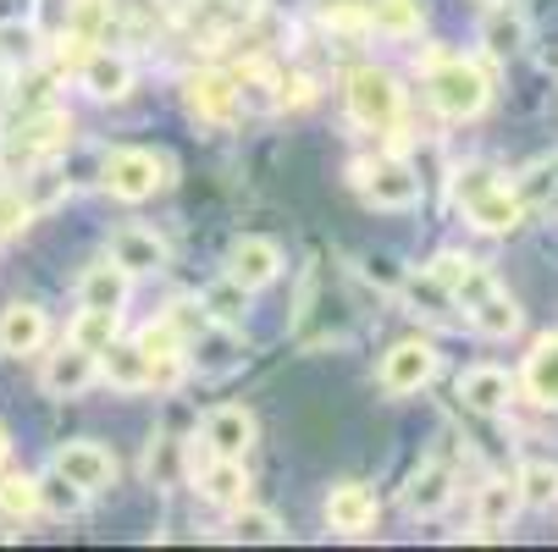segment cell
Returning <instances> with one entry per match:
<instances>
[{"instance_id": "obj_1", "label": "cell", "mask_w": 558, "mask_h": 552, "mask_svg": "<svg viewBox=\"0 0 558 552\" xmlns=\"http://www.w3.org/2000/svg\"><path fill=\"white\" fill-rule=\"evenodd\" d=\"M421 66H426V95H432L437 116H448V122H470V116H482V111H487V100H493V77L475 66V61L432 50Z\"/></svg>"}, {"instance_id": "obj_2", "label": "cell", "mask_w": 558, "mask_h": 552, "mask_svg": "<svg viewBox=\"0 0 558 552\" xmlns=\"http://www.w3.org/2000/svg\"><path fill=\"white\" fill-rule=\"evenodd\" d=\"M72 144V116L66 111H28L12 133H0V167H12L17 177L56 161V155Z\"/></svg>"}, {"instance_id": "obj_3", "label": "cell", "mask_w": 558, "mask_h": 552, "mask_svg": "<svg viewBox=\"0 0 558 552\" xmlns=\"http://www.w3.org/2000/svg\"><path fill=\"white\" fill-rule=\"evenodd\" d=\"M453 199L464 205L470 226H482V232H514L525 221V199L509 183H498L487 167H464L453 177Z\"/></svg>"}, {"instance_id": "obj_4", "label": "cell", "mask_w": 558, "mask_h": 552, "mask_svg": "<svg viewBox=\"0 0 558 552\" xmlns=\"http://www.w3.org/2000/svg\"><path fill=\"white\" fill-rule=\"evenodd\" d=\"M343 100H349L354 127H365V133H387L404 122V89H398V77L387 66H354Z\"/></svg>"}, {"instance_id": "obj_5", "label": "cell", "mask_w": 558, "mask_h": 552, "mask_svg": "<svg viewBox=\"0 0 558 552\" xmlns=\"http://www.w3.org/2000/svg\"><path fill=\"white\" fill-rule=\"evenodd\" d=\"M100 183H106L111 199L144 205V199H155L172 183V161H167V155H155V149H111L106 167H100Z\"/></svg>"}, {"instance_id": "obj_6", "label": "cell", "mask_w": 558, "mask_h": 552, "mask_svg": "<svg viewBox=\"0 0 558 552\" xmlns=\"http://www.w3.org/2000/svg\"><path fill=\"white\" fill-rule=\"evenodd\" d=\"M354 183H360L365 205H376V210H415L421 205V177H415L410 161H398V155L360 161L354 167Z\"/></svg>"}, {"instance_id": "obj_7", "label": "cell", "mask_w": 558, "mask_h": 552, "mask_svg": "<svg viewBox=\"0 0 558 552\" xmlns=\"http://www.w3.org/2000/svg\"><path fill=\"white\" fill-rule=\"evenodd\" d=\"M437 370H442V354L426 338H404V343H392L381 354L376 381H381V392H392V398H410V392H421V387L437 381Z\"/></svg>"}, {"instance_id": "obj_8", "label": "cell", "mask_w": 558, "mask_h": 552, "mask_svg": "<svg viewBox=\"0 0 558 552\" xmlns=\"http://www.w3.org/2000/svg\"><path fill=\"white\" fill-rule=\"evenodd\" d=\"M50 469H61V476L66 481H77V487H84L89 498L95 492H111L117 487V476H122V469H117V453L111 447H100V442H66L61 453H56V464Z\"/></svg>"}, {"instance_id": "obj_9", "label": "cell", "mask_w": 558, "mask_h": 552, "mask_svg": "<svg viewBox=\"0 0 558 552\" xmlns=\"http://www.w3.org/2000/svg\"><path fill=\"white\" fill-rule=\"evenodd\" d=\"M183 100H189V111L205 122V127H227V122H238V84H232V72H216V66H205V72H194L189 84H183Z\"/></svg>"}, {"instance_id": "obj_10", "label": "cell", "mask_w": 558, "mask_h": 552, "mask_svg": "<svg viewBox=\"0 0 558 552\" xmlns=\"http://www.w3.org/2000/svg\"><path fill=\"white\" fill-rule=\"evenodd\" d=\"M255 437H260V426H255V415H250L244 404L210 409V415H205V431H199V442H205L210 458H250Z\"/></svg>"}, {"instance_id": "obj_11", "label": "cell", "mask_w": 558, "mask_h": 552, "mask_svg": "<svg viewBox=\"0 0 558 552\" xmlns=\"http://www.w3.org/2000/svg\"><path fill=\"white\" fill-rule=\"evenodd\" d=\"M106 260H117L128 277H155V271H167L172 249H167V238H155L149 226H117L111 244H106Z\"/></svg>"}, {"instance_id": "obj_12", "label": "cell", "mask_w": 558, "mask_h": 552, "mask_svg": "<svg viewBox=\"0 0 558 552\" xmlns=\"http://www.w3.org/2000/svg\"><path fill=\"white\" fill-rule=\"evenodd\" d=\"M227 277H232L238 287L260 293V287H271V282L282 277V249H277L271 238H238V244L227 249Z\"/></svg>"}, {"instance_id": "obj_13", "label": "cell", "mask_w": 558, "mask_h": 552, "mask_svg": "<svg viewBox=\"0 0 558 552\" xmlns=\"http://www.w3.org/2000/svg\"><path fill=\"white\" fill-rule=\"evenodd\" d=\"M95 381H100V354L77 348V343H66V348L50 354V365H45V392H50V398H84Z\"/></svg>"}, {"instance_id": "obj_14", "label": "cell", "mask_w": 558, "mask_h": 552, "mask_svg": "<svg viewBox=\"0 0 558 552\" xmlns=\"http://www.w3.org/2000/svg\"><path fill=\"white\" fill-rule=\"evenodd\" d=\"M77 84H84L95 100H128L133 61L122 50H84V61H77Z\"/></svg>"}, {"instance_id": "obj_15", "label": "cell", "mask_w": 558, "mask_h": 552, "mask_svg": "<svg viewBox=\"0 0 558 552\" xmlns=\"http://www.w3.org/2000/svg\"><path fill=\"white\" fill-rule=\"evenodd\" d=\"M459 398H464V409H475V415H509L514 381H509V370H498V365H475V370L459 376Z\"/></svg>"}, {"instance_id": "obj_16", "label": "cell", "mask_w": 558, "mask_h": 552, "mask_svg": "<svg viewBox=\"0 0 558 552\" xmlns=\"http://www.w3.org/2000/svg\"><path fill=\"white\" fill-rule=\"evenodd\" d=\"M45 338H50V321H45L39 304H7L0 309V354H12V359L39 354Z\"/></svg>"}, {"instance_id": "obj_17", "label": "cell", "mask_w": 558, "mask_h": 552, "mask_svg": "<svg viewBox=\"0 0 558 552\" xmlns=\"http://www.w3.org/2000/svg\"><path fill=\"white\" fill-rule=\"evenodd\" d=\"M376 514H381V503H376V492L360 487V481H343V487L327 492V525L343 530V536H365V530L376 525Z\"/></svg>"}, {"instance_id": "obj_18", "label": "cell", "mask_w": 558, "mask_h": 552, "mask_svg": "<svg viewBox=\"0 0 558 552\" xmlns=\"http://www.w3.org/2000/svg\"><path fill=\"white\" fill-rule=\"evenodd\" d=\"M199 492H205V503H216V508L250 503V469H244V458H205V464H199Z\"/></svg>"}, {"instance_id": "obj_19", "label": "cell", "mask_w": 558, "mask_h": 552, "mask_svg": "<svg viewBox=\"0 0 558 552\" xmlns=\"http://www.w3.org/2000/svg\"><path fill=\"white\" fill-rule=\"evenodd\" d=\"M448 503H453V469L448 464H421L410 476V487H404V508L415 519H437Z\"/></svg>"}, {"instance_id": "obj_20", "label": "cell", "mask_w": 558, "mask_h": 552, "mask_svg": "<svg viewBox=\"0 0 558 552\" xmlns=\"http://www.w3.org/2000/svg\"><path fill=\"white\" fill-rule=\"evenodd\" d=\"M128 293H133V277L117 260H100L77 277V304H89V309H122Z\"/></svg>"}, {"instance_id": "obj_21", "label": "cell", "mask_w": 558, "mask_h": 552, "mask_svg": "<svg viewBox=\"0 0 558 552\" xmlns=\"http://www.w3.org/2000/svg\"><path fill=\"white\" fill-rule=\"evenodd\" d=\"M100 381H111L117 392H144L149 387V354L138 348V343H111V348H100Z\"/></svg>"}, {"instance_id": "obj_22", "label": "cell", "mask_w": 558, "mask_h": 552, "mask_svg": "<svg viewBox=\"0 0 558 552\" xmlns=\"http://www.w3.org/2000/svg\"><path fill=\"white\" fill-rule=\"evenodd\" d=\"M520 387L531 392V404H547V409H558V332H553V338H542V343L525 354Z\"/></svg>"}, {"instance_id": "obj_23", "label": "cell", "mask_w": 558, "mask_h": 552, "mask_svg": "<svg viewBox=\"0 0 558 552\" xmlns=\"http://www.w3.org/2000/svg\"><path fill=\"white\" fill-rule=\"evenodd\" d=\"M365 34H387V39L421 34V0H365Z\"/></svg>"}, {"instance_id": "obj_24", "label": "cell", "mask_w": 558, "mask_h": 552, "mask_svg": "<svg viewBox=\"0 0 558 552\" xmlns=\"http://www.w3.org/2000/svg\"><path fill=\"white\" fill-rule=\"evenodd\" d=\"M514 514H520V481H487L475 492V530L482 536H498Z\"/></svg>"}, {"instance_id": "obj_25", "label": "cell", "mask_w": 558, "mask_h": 552, "mask_svg": "<svg viewBox=\"0 0 558 552\" xmlns=\"http://www.w3.org/2000/svg\"><path fill=\"white\" fill-rule=\"evenodd\" d=\"M464 315H470V327L482 332V338H514L520 332V304L504 287H493L487 298H475Z\"/></svg>"}, {"instance_id": "obj_26", "label": "cell", "mask_w": 558, "mask_h": 552, "mask_svg": "<svg viewBox=\"0 0 558 552\" xmlns=\"http://www.w3.org/2000/svg\"><path fill=\"white\" fill-rule=\"evenodd\" d=\"M482 45H487V56H498V61H509V56L525 50V17L509 7V0L487 12V23H482Z\"/></svg>"}, {"instance_id": "obj_27", "label": "cell", "mask_w": 558, "mask_h": 552, "mask_svg": "<svg viewBox=\"0 0 558 552\" xmlns=\"http://www.w3.org/2000/svg\"><path fill=\"white\" fill-rule=\"evenodd\" d=\"M117 332H122V309H89L84 304V309H77V321H72V332H66V343L100 354V348L117 343Z\"/></svg>"}, {"instance_id": "obj_28", "label": "cell", "mask_w": 558, "mask_h": 552, "mask_svg": "<svg viewBox=\"0 0 558 552\" xmlns=\"http://www.w3.org/2000/svg\"><path fill=\"white\" fill-rule=\"evenodd\" d=\"M39 514V476H0V525H28Z\"/></svg>"}, {"instance_id": "obj_29", "label": "cell", "mask_w": 558, "mask_h": 552, "mask_svg": "<svg viewBox=\"0 0 558 552\" xmlns=\"http://www.w3.org/2000/svg\"><path fill=\"white\" fill-rule=\"evenodd\" d=\"M84 503H89V492L77 487V481H66L61 469L39 476V514H50V519H77V514H84Z\"/></svg>"}, {"instance_id": "obj_30", "label": "cell", "mask_w": 558, "mask_h": 552, "mask_svg": "<svg viewBox=\"0 0 558 552\" xmlns=\"http://www.w3.org/2000/svg\"><path fill=\"white\" fill-rule=\"evenodd\" d=\"M205 315H210V327H244V309H250V287H238L232 277H221L205 298Z\"/></svg>"}, {"instance_id": "obj_31", "label": "cell", "mask_w": 558, "mask_h": 552, "mask_svg": "<svg viewBox=\"0 0 558 552\" xmlns=\"http://www.w3.org/2000/svg\"><path fill=\"white\" fill-rule=\"evenodd\" d=\"M514 481H520V503L525 508H553L558 503V464L553 458H531Z\"/></svg>"}, {"instance_id": "obj_32", "label": "cell", "mask_w": 558, "mask_h": 552, "mask_svg": "<svg viewBox=\"0 0 558 552\" xmlns=\"http://www.w3.org/2000/svg\"><path fill=\"white\" fill-rule=\"evenodd\" d=\"M144 476L155 487H178V476H183V442L178 437H155L149 453H144Z\"/></svg>"}, {"instance_id": "obj_33", "label": "cell", "mask_w": 558, "mask_h": 552, "mask_svg": "<svg viewBox=\"0 0 558 552\" xmlns=\"http://www.w3.org/2000/svg\"><path fill=\"white\" fill-rule=\"evenodd\" d=\"M66 194H72V188H66V177H56V172H50V161H45V167H34V172H23V199H28V210H34V216L56 210Z\"/></svg>"}, {"instance_id": "obj_34", "label": "cell", "mask_w": 558, "mask_h": 552, "mask_svg": "<svg viewBox=\"0 0 558 552\" xmlns=\"http://www.w3.org/2000/svg\"><path fill=\"white\" fill-rule=\"evenodd\" d=\"M232 536H238V541H282L288 530H282V519H277L271 508L238 503V508H232Z\"/></svg>"}, {"instance_id": "obj_35", "label": "cell", "mask_w": 558, "mask_h": 552, "mask_svg": "<svg viewBox=\"0 0 558 552\" xmlns=\"http://www.w3.org/2000/svg\"><path fill=\"white\" fill-rule=\"evenodd\" d=\"M72 34L84 45H100L111 34V0H72Z\"/></svg>"}, {"instance_id": "obj_36", "label": "cell", "mask_w": 558, "mask_h": 552, "mask_svg": "<svg viewBox=\"0 0 558 552\" xmlns=\"http://www.w3.org/2000/svg\"><path fill=\"white\" fill-rule=\"evenodd\" d=\"M133 343H138V348H144L149 359H167V354H189L183 332H178V327L167 321V315H161V321H149V327H144V332H138Z\"/></svg>"}, {"instance_id": "obj_37", "label": "cell", "mask_w": 558, "mask_h": 552, "mask_svg": "<svg viewBox=\"0 0 558 552\" xmlns=\"http://www.w3.org/2000/svg\"><path fill=\"white\" fill-rule=\"evenodd\" d=\"M327 28H343V34H365V0H315Z\"/></svg>"}, {"instance_id": "obj_38", "label": "cell", "mask_w": 558, "mask_h": 552, "mask_svg": "<svg viewBox=\"0 0 558 552\" xmlns=\"http://www.w3.org/2000/svg\"><path fill=\"white\" fill-rule=\"evenodd\" d=\"M167 321L183 332V343H194V338L210 327V315H205V304H199V298H178V304L167 309Z\"/></svg>"}, {"instance_id": "obj_39", "label": "cell", "mask_w": 558, "mask_h": 552, "mask_svg": "<svg viewBox=\"0 0 558 552\" xmlns=\"http://www.w3.org/2000/svg\"><path fill=\"white\" fill-rule=\"evenodd\" d=\"M28 221H34V210H28L23 188H0V238H12V232H23Z\"/></svg>"}, {"instance_id": "obj_40", "label": "cell", "mask_w": 558, "mask_h": 552, "mask_svg": "<svg viewBox=\"0 0 558 552\" xmlns=\"http://www.w3.org/2000/svg\"><path fill=\"white\" fill-rule=\"evenodd\" d=\"M558 183V155H553V161H536V167H525V177H520V199L525 205H536V199H547V188Z\"/></svg>"}, {"instance_id": "obj_41", "label": "cell", "mask_w": 558, "mask_h": 552, "mask_svg": "<svg viewBox=\"0 0 558 552\" xmlns=\"http://www.w3.org/2000/svg\"><path fill=\"white\" fill-rule=\"evenodd\" d=\"M470 266H475L470 255H453V249H448V255H437V260H432V271H426V277H432L437 287H448V298H453V287L470 277Z\"/></svg>"}, {"instance_id": "obj_42", "label": "cell", "mask_w": 558, "mask_h": 552, "mask_svg": "<svg viewBox=\"0 0 558 552\" xmlns=\"http://www.w3.org/2000/svg\"><path fill=\"white\" fill-rule=\"evenodd\" d=\"M493 287H498V282H493V271H487V266H470V277L453 287V304H464V309H470L475 298H487Z\"/></svg>"}, {"instance_id": "obj_43", "label": "cell", "mask_w": 558, "mask_h": 552, "mask_svg": "<svg viewBox=\"0 0 558 552\" xmlns=\"http://www.w3.org/2000/svg\"><path fill=\"white\" fill-rule=\"evenodd\" d=\"M221 7H232V12H255V7H266V0H221Z\"/></svg>"}, {"instance_id": "obj_44", "label": "cell", "mask_w": 558, "mask_h": 552, "mask_svg": "<svg viewBox=\"0 0 558 552\" xmlns=\"http://www.w3.org/2000/svg\"><path fill=\"white\" fill-rule=\"evenodd\" d=\"M0 464H7V431H0Z\"/></svg>"}, {"instance_id": "obj_45", "label": "cell", "mask_w": 558, "mask_h": 552, "mask_svg": "<svg viewBox=\"0 0 558 552\" xmlns=\"http://www.w3.org/2000/svg\"><path fill=\"white\" fill-rule=\"evenodd\" d=\"M0 77H7V50H0Z\"/></svg>"}, {"instance_id": "obj_46", "label": "cell", "mask_w": 558, "mask_h": 552, "mask_svg": "<svg viewBox=\"0 0 558 552\" xmlns=\"http://www.w3.org/2000/svg\"><path fill=\"white\" fill-rule=\"evenodd\" d=\"M487 7H504V0H487Z\"/></svg>"}]
</instances>
